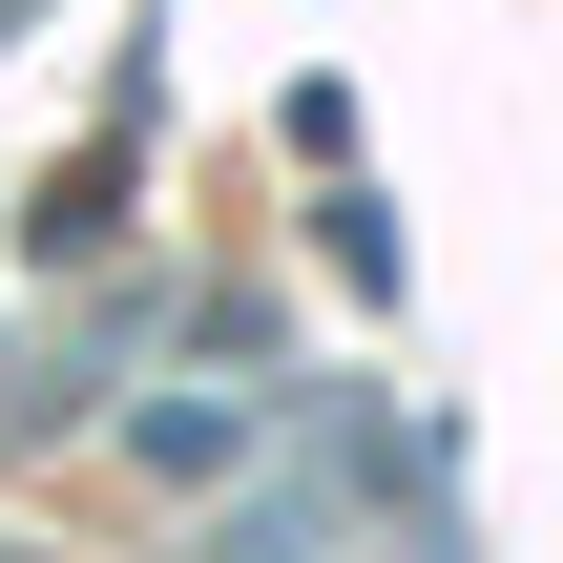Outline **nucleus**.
<instances>
[{
	"label": "nucleus",
	"mask_w": 563,
	"mask_h": 563,
	"mask_svg": "<svg viewBox=\"0 0 563 563\" xmlns=\"http://www.w3.org/2000/svg\"><path fill=\"white\" fill-rule=\"evenodd\" d=\"M125 460H146V481H230V460H251V418H230V397H146V418H125Z\"/></svg>",
	"instance_id": "f257e3e1"
}]
</instances>
